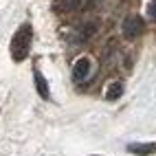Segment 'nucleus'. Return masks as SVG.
<instances>
[{"mask_svg": "<svg viewBox=\"0 0 156 156\" xmlns=\"http://www.w3.org/2000/svg\"><path fill=\"white\" fill-rule=\"evenodd\" d=\"M31 42H33V27H31V22H24V24L18 27V31L11 37V44H9L11 59L13 62H24L29 57Z\"/></svg>", "mask_w": 156, "mask_h": 156, "instance_id": "nucleus-1", "label": "nucleus"}, {"mask_svg": "<svg viewBox=\"0 0 156 156\" xmlns=\"http://www.w3.org/2000/svg\"><path fill=\"white\" fill-rule=\"evenodd\" d=\"M121 33L126 40H136L145 33V20L136 13H130L126 20H123V24H121Z\"/></svg>", "mask_w": 156, "mask_h": 156, "instance_id": "nucleus-2", "label": "nucleus"}, {"mask_svg": "<svg viewBox=\"0 0 156 156\" xmlns=\"http://www.w3.org/2000/svg\"><path fill=\"white\" fill-rule=\"evenodd\" d=\"M90 68H92L90 59L88 57H79L75 62V66H73V79H75L77 84H79V81H86L88 75H90Z\"/></svg>", "mask_w": 156, "mask_h": 156, "instance_id": "nucleus-3", "label": "nucleus"}, {"mask_svg": "<svg viewBox=\"0 0 156 156\" xmlns=\"http://www.w3.org/2000/svg\"><path fill=\"white\" fill-rule=\"evenodd\" d=\"M86 0H55L53 9L57 13H70V11H77V9L84 7Z\"/></svg>", "mask_w": 156, "mask_h": 156, "instance_id": "nucleus-4", "label": "nucleus"}, {"mask_svg": "<svg viewBox=\"0 0 156 156\" xmlns=\"http://www.w3.org/2000/svg\"><path fill=\"white\" fill-rule=\"evenodd\" d=\"M33 79H35V88H37V95L42 97V99H51V90H48V81L44 79V75L40 73L37 68L33 70Z\"/></svg>", "mask_w": 156, "mask_h": 156, "instance_id": "nucleus-5", "label": "nucleus"}, {"mask_svg": "<svg viewBox=\"0 0 156 156\" xmlns=\"http://www.w3.org/2000/svg\"><path fill=\"white\" fill-rule=\"evenodd\" d=\"M130 154H139V156H147L156 152V143H130L128 145Z\"/></svg>", "mask_w": 156, "mask_h": 156, "instance_id": "nucleus-6", "label": "nucleus"}, {"mask_svg": "<svg viewBox=\"0 0 156 156\" xmlns=\"http://www.w3.org/2000/svg\"><path fill=\"white\" fill-rule=\"evenodd\" d=\"M95 33H97V22H88L84 27H79V31H77V42H86V40H90Z\"/></svg>", "mask_w": 156, "mask_h": 156, "instance_id": "nucleus-7", "label": "nucleus"}, {"mask_svg": "<svg viewBox=\"0 0 156 156\" xmlns=\"http://www.w3.org/2000/svg\"><path fill=\"white\" fill-rule=\"evenodd\" d=\"M123 81H112V84L108 86V90H106V99L108 101H117L121 95H123Z\"/></svg>", "mask_w": 156, "mask_h": 156, "instance_id": "nucleus-8", "label": "nucleus"}, {"mask_svg": "<svg viewBox=\"0 0 156 156\" xmlns=\"http://www.w3.org/2000/svg\"><path fill=\"white\" fill-rule=\"evenodd\" d=\"M147 16L156 22V0H150V5H147Z\"/></svg>", "mask_w": 156, "mask_h": 156, "instance_id": "nucleus-9", "label": "nucleus"}, {"mask_svg": "<svg viewBox=\"0 0 156 156\" xmlns=\"http://www.w3.org/2000/svg\"><path fill=\"white\" fill-rule=\"evenodd\" d=\"M97 2H99V0H86V2H84V7H86V9H92Z\"/></svg>", "mask_w": 156, "mask_h": 156, "instance_id": "nucleus-10", "label": "nucleus"}]
</instances>
